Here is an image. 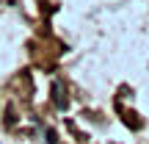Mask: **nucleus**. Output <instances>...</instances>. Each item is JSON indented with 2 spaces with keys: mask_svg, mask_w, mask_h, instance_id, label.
<instances>
[{
  "mask_svg": "<svg viewBox=\"0 0 149 144\" xmlns=\"http://www.w3.org/2000/svg\"><path fill=\"white\" fill-rule=\"evenodd\" d=\"M53 97H55V105H58V108H66V105H69L66 97H64V91H61V83H53Z\"/></svg>",
  "mask_w": 149,
  "mask_h": 144,
  "instance_id": "1",
  "label": "nucleus"
},
{
  "mask_svg": "<svg viewBox=\"0 0 149 144\" xmlns=\"http://www.w3.org/2000/svg\"><path fill=\"white\" fill-rule=\"evenodd\" d=\"M47 144H55V130H47Z\"/></svg>",
  "mask_w": 149,
  "mask_h": 144,
  "instance_id": "2",
  "label": "nucleus"
}]
</instances>
